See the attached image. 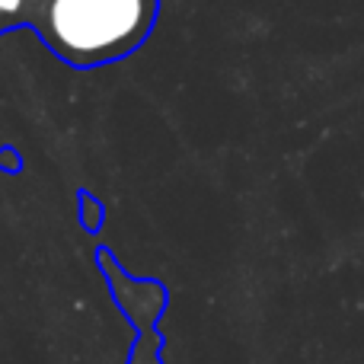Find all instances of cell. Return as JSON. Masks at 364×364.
Wrapping results in <instances>:
<instances>
[{"mask_svg":"<svg viewBox=\"0 0 364 364\" xmlns=\"http://www.w3.org/2000/svg\"><path fill=\"white\" fill-rule=\"evenodd\" d=\"M160 16V0H23L19 29L68 68L93 70L125 61L147 42Z\"/></svg>","mask_w":364,"mask_h":364,"instance_id":"1","label":"cell"},{"mask_svg":"<svg viewBox=\"0 0 364 364\" xmlns=\"http://www.w3.org/2000/svg\"><path fill=\"white\" fill-rule=\"evenodd\" d=\"M80 205H83V208H87V205H93V198H90V195H87V192H83V195H80ZM96 214H100V218H102V205H100V208H96V211L83 214V227H87V230H90V233H93V230H96Z\"/></svg>","mask_w":364,"mask_h":364,"instance_id":"2","label":"cell"}]
</instances>
